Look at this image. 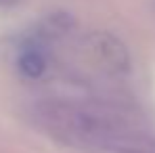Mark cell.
<instances>
[{"instance_id": "cell-1", "label": "cell", "mask_w": 155, "mask_h": 153, "mask_svg": "<svg viewBox=\"0 0 155 153\" xmlns=\"http://www.w3.org/2000/svg\"><path fill=\"white\" fill-rule=\"evenodd\" d=\"M88 44H90V51L94 52V57L105 67H111L115 72L128 69V51L115 36H111L107 32H94V34H90Z\"/></svg>"}, {"instance_id": "cell-2", "label": "cell", "mask_w": 155, "mask_h": 153, "mask_svg": "<svg viewBox=\"0 0 155 153\" xmlns=\"http://www.w3.org/2000/svg\"><path fill=\"white\" fill-rule=\"evenodd\" d=\"M19 69H21L27 78H40L44 74V69H46V61H44V57H42L40 52L27 51V52H23L21 59H19Z\"/></svg>"}, {"instance_id": "cell-3", "label": "cell", "mask_w": 155, "mask_h": 153, "mask_svg": "<svg viewBox=\"0 0 155 153\" xmlns=\"http://www.w3.org/2000/svg\"><path fill=\"white\" fill-rule=\"evenodd\" d=\"M17 0H0V4H15Z\"/></svg>"}]
</instances>
